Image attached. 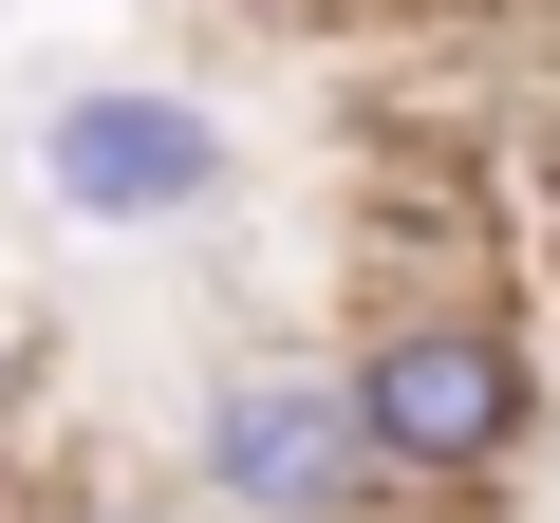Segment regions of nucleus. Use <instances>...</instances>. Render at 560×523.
<instances>
[{
    "label": "nucleus",
    "instance_id": "obj_6",
    "mask_svg": "<svg viewBox=\"0 0 560 523\" xmlns=\"http://www.w3.org/2000/svg\"><path fill=\"white\" fill-rule=\"evenodd\" d=\"M0 430H20V337H0Z\"/></svg>",
    "mask_w": 560,
    "mask_h": 523
},
{
    "label": "nucleus",
    "instance_id": "obj_2",
    "mask_svg": "<svg viewBox=\"0 0 560 523\" xmlns=\"http://www.w3.org/2000/svg\"><path fill=\"white\" fill-rule=\"evenodd\" d=\"M224 187H243V131H224V94H187V75H75V94L38 113V206L94 224V243H168V224H206Z\"/></svg>",
    "mask_w": 560,
    "mask_h": 523
},
{
    "label": "nucleus",
    "instance_id": "obj_3",
    "mask_svg": "<svg viewBox=\"0 0 560 523\" xmlns=\"http://www.w3.org/2000/svg\"><path fill=\"white\" fill-rule=\"evenodd\" d=\"M187 504L206 523H355L374 504V449H355L337 356H224L187 393Z\"/></svg>",
    "mask_w": 560,
    "mask_h": 523
},
{
    "label": "nucleus",
    "instance_id": "obj_1",
    "mask_svg": "<svg viewBox=\"0 0 560 523\" xmlns=\"http://www.w3.org/2000/svg\"><path fill=\"white\" fill-rule=\"evenodd\" d=\"M337 393H355L374 486H411V504H467V486H504V467L541 449V356H523L486 300H393V318L337 356Z\"/></svg>",
    "mask_w": 560,
    "mask_h": 523
},
{
    "label": "nucleus",
    "instance_id": "obj_5",
    "mask_svg": "<svg viewBox=\"0 0 560 523\" xmlns=\"http://www.w3.org/2000/svg\"><path fill=\"white\" fill-rule=\"evenodd\" d=\"M224 20H337V0H224Z\"/></svg>",
    "mask_w": 560,
    "mask_h": 523
},
{
    "label": "nucleus",
    "instance_id": "obj_4",
    "mask_svg": "<svg viewBox=\"0 0 560 523\" xmlns=\"http://www.w3.org/2000/svg\"><path fill=\"white\" fill-rule=\"evenodd\" d=\"M75 523H206V504H75Z\"/></svg>",
    "mask_w": 560,
    "mask_h": 523
}]
</instances>
